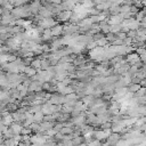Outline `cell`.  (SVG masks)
Masks as SVG:
<instances>
[{"instance_id":"8fae6325","label":"cell","mask_w":146,"mask_h":146,"mask_svg":"<svg viewBox=\"0 0 146 146\" xmlns=\"http://www.w3.org/2000/svg\"><path fill=\"white\" fill-rule=\"evenodd\" d=\"M63 138H64V135H62L60 132H56V135L52 137V139H54L56 143H62V141H63Z\"/></svg>"},{"instance_id":"277c9868","label":"cell","mask_w":146,"mask_h":146,"mask_svg":"<svg viewBox=\"0 0 146 146\" xmlns=\"http://www.w3.org/2000/svg\"><path fill=\"white\" fill-rule=\"evenodd\" d=\"M13 122H14V120H13L11 114H8V115H6V116H3V117L1 119V123H2L3 125H6V127H9Z\"/></svg>"},{"instance_id":"4fadbf2b","label":"cell","mask_w":146,"mask_h":146,"mask_svg":"<svg viewBox=\"0 0 146 146\" xmlns=\"http://www.w3.org/2000/svg\"><path fill=\"white\" fill-rule=\"evenodd\" d=\"M30 65H31V67H33L34 70L40 68V59H39V58H38V59H33Z\"/></svg>"},{"instance_id":"8992f818","label":"cell","mask_w":146,"mask_h":146,"mask_svg":"<svg viewBox=\"0 0 146 146\" xmlns=\"http://www.w3.org/2000/svg\"><path fill=\"white\" fill-rule=\"evenodd\" d=\"M24 73L27 75V76H33V75H35L36 74V70H34L33 67H31V66H25V68H24Z\"/></svg>"},{"instance_id":"2e32d148","label":"cell","mask_w":146,"mask_h":146,"mask_svg":"<svg viewBox=\"0 0 146 146\" xmlns=\"http://www.w3.org/2000/svg\"><path fill=\"white\" fill-rule=\"evenodd\" d=\"M70 17H71V13H70V11H65V13L59 14V18H60L62 21H66V19H68Z\"/></svg>"},{"instance_id":"d6986e66","label":"cell","mask_w":146,"mask_h":146,"mask_svg":"<svg viewBox=\"0 0 146 146\" xmlns=\"http://www.w3.org/2000/svg\"><path fill=\"white\" fill-rule=\"evenodd\" d=\"M56 132H57V131H56L54 128H51V129L47 130V131L44 132V135H46V136H48V137H54V136L56 135Z\"/></svg>"},{"instance_id":"7c38bea8","label":"cell","mask_w":146,"mask_h":146,"mask_svg":"<svg viewBox=\"0 0 146 146\" xmlns=\"http://www.w3.org/2000/svg\"><path fill=\"white\" fill-rule=\"evenodd\" d=\"M51 36H52V35H51L50 29H46V30L43 31V40H49Z\"/></svg>"},{"instance_id":"7a4b0ae2","label":"cell","mask_w":146,"mask_h":146,"mask_svg":"<svg viewBox=\"0 0 146 146\" xmlns=\"http://www.w3.org/2000/svg\"><path fill=\"white\" fill-rule=\"evenodd\" d=\"M92 138L94 139H97L99 141L106 140V136H105V133H104L103 130H94L92 131Z\"/></svg>"},{"instance_id":"30bf717a","label":"cell","mask_w":146,"mask_h":146,"mask_svg":"<svg viewBox=\"0 0 146 146\" xmlns=\"http://www.w3.org/2000/svg\"><path fill=\"white\" fill-rule=\"evenodd\" d=\"M62 135H71L73 132V128H70V127H63L59 131Z\"/></svg>"},{"instance_id":"3957f363","label":"cell","mask_w":146,"mask_h":146,"mask_svg":"<svg viewBox=\"0 0 146 146\" xmlns=\"http://www.w3.org/2000/svg\"><path fill=\"white\" fill-rule=\"evenodd\" d=\"M22 124L21 123H18V122H13L10 125H9V128L11 129V131L14 132V135H21V130H22Z\"/></svg>"},{"instance_id":"5b68a950","label":"cell","mask_w":146,"mask_h":146,"mask_svg":"<svg viewBox=\"0 0 146 146\" xmlns=\"http://www.w3.org/2000/svg\"><path fill=\"white\" fill-rule=\"evenodd\" d=\"M43 116H44V115H43V113H42L41 111L33 113V122H36V123L42 122V121H43Z\"/></svg>"},{"instance_id":"9a60e30c","label":"cell","mask_w":146,"mask_h":146,"mask_svg":"<svg viewBox=\"0 0 146 146\" xmlns=\"http://www.w3.org/2000/svg\"><path fill=\"white\" fill-rule=\"evenodd\" d=\"M3 146H16L15 143H14V139L13 138H8V139H3Z\"/></svg>"},{"instance_id":"e0dca14e","label":"cell","mask_w":146,"mask_h":146,"mask_svg":"<svg viewBox=\"0 0 146 146\" xmlns=\"http://www.w3.org/2000/svg\"><path fill=\"white\" fill-rule=\"evenodd\" d=\"M56 144H57V143H56V141L52 139V137H51V138H49V139L46 140V143L43 144V146H56Z\"/></svg>"},{"instance_id":"ffe728a7","label":"cell","mask_w":146,"mask_h":146,"mask_svg":"<svg viewBox=\"0 0 146 146\" xmlns=\"http://www.w3.org/2000/svg\"><path fill=\"white\" fill-rule=\"evenodd\" d=\"M102 145V141L97 140V139H92L90 143L87 144V146H100Z\"/></svg>"},{"instance_id":"ac0fdd59","label":"cell","mask_w":146,"mask_h":146,"mask_svg":"<svg viewBox=\"0 0 146 146\" xmlns=\"http://www.w3.org/2000/svg\"><path fill=\"white\" fill-rule=\"evenodd\" d=\"M111 125H112V122H111V121H107V122H104V123L100 124V129H102V130L111 129Z\"/></svg>"},{"instance_id":"7402d4cb","label":"cell","mask_w":146,"mask_h":146,"mask_svg":"<svg viewBox=\"0 0 146 146\" xmlns=\"http://www.w3.org/2000/svg\"><path fill=\"white\" fill-rule=\"evenodd\" d=\"M78 146H87V144H86V143H82V144H80V145H78Z\"/></svg>"},{"instance_id":"9c48e42d","label":"cell","mask_w":146,"mask_h":146,"mask_svg":"<svg viewBox=\"0 0 146 146\" xmlns=\"http://www.w3.org/2000/svg\"><path fill=\"white\" fill-rule=\"evenodd\" d=\"M82 143H83V137H82V136L72 138V144H73V146H78V145H80V144H82Z\"/></svg>"},{"instance_id":"603a6c76","label":"cell","mask_w":146,"mask_h":146,"mask_svg":"<svg viewBox=\"0 0 146 146\" xmlns=\"http://www.w3.org/2000/svg\"><path fill=\"white\" fill-rule=\"evenodd\" d=\"M0 13H1V9H0Z\"/></svg>"},{"instance_id":"5bb4252c","label":"cell","mask_w":146,"mask_h":146,"mask_svg":"<svg viewBox=\"0 0 146 146\" xmlns=\"http://www.w3.org/2000/svg\"><path fill=\"white\" fill-rule=\"evenodd\" d=\"M32 130L29 128V127H22V130H21V136H25V135H31Z\"/></svg>"},{"instance_id":"44dd1931","label":"cell","mask_w":146,"mask_h":146,"mask_svg":"<svg viewBox=\"0 0 146 146\" xmlns=\"http://www.w3.org/2000/svg\"><path fill=\"white\" fill-rule=\"evenodd\" d=\"M13 139H14V143H15V145L17 146V145L21 143V140H22V136H21V135H15V136L13 137Z\"/></svg>"},{"instance_id":"6da1fadb","label":"cell","mask_w":146,"mask_h":146,"mask_svg":"<svg viewBox=\"0 0 146 146\" xmlns=\"http://www.w3.org/2000/svg\"><path fill=\"white\" fill-rule=\"evenodd\" d=\"M121 139V136L120 133H116V132H111L110 136L106 138V144L108 146H114L119 140Z\"/></svg>"},{"instance_id":"ba28073f","label":"cell","mask_w":146,"mask_h":146,"mask_svg":"<svg viewBox=\"0 0 146 146\" xmlns=\"http://www.w3.org/2000/svg\"><path fill=\"white\" fill-rule=\"evenodd\" d=\"M15 135H14V132L11 131V129L10 128H7V130L2 133V137H3V139H8V138H13Z\"/></svg>"},{"instance_id":"52a82bcc","label":"cell","mask_w":146,"mask_h":146,"mask_svg":"<svg viewBox=\"0 0 146 146\" xmlns=\"http://www.w3.org/2000/svg\"><path fill=\"white\" fill-rule=\"evenodd\" d=\"M51 35H55V36H57V35H59L62 32H63V27L62 26H55V27H52L51 30Z\"/></svg>"}]
</instances>
